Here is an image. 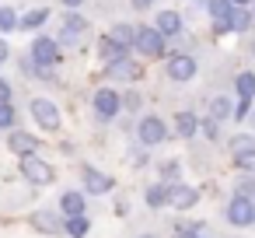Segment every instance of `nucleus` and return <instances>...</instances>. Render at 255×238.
<instances>
[{"instance_id":"34","label":"nucleus","mask_w":255,"mask_h":238,"mask_svg":"<svg viewBox=\"0 0 255 238\" xmlns=\"http://www.w3.org/2000/svg\"><path fill=\"white\" fill-rule=\"evenodd\" d=\"M238 193H241V196H255V182H252V179H241V182H238Z\"/></svg>"},{"instance_id":"32","label":"nucleus","mask_w":255,"mask_h":238,"mask_svg":"<svg viewBox=\"0 0 255 238\" xmlns=\"http://www.w3.org/2000/svg\"><path fill=\"white\" fill-rule=\"evenodd\" d=\"M255 109H252V98H241L238 105H234V119H248Z\"/></svg>"},{"instance_id":"43","label":"nucleus","mask_w":255,"mask_h":238,"mask_svg":"<svg viewBox=\"0 0 255 238\" xmlns=\"http://www.w3.org/2000/svg\"><path fill=\"white\" fill-rule=\"evenodd\" d=\"M143 238H154V235H143Z\"/></svg>"},{"instance_id":"1","label":"nucleus","mask_w":255,"mask_h":238,"mask_svg":"<svg viewBox=\"0 0 255 238\" xmlns=\"http://www.w3.org/2000/svg\"><path fill=\"white\" fill-rule=\"evenodd\" d=\"M227 221L234 224V228H252L255 224V196H234L231 203H227Z\"/></svg>"},{"instance_id":"10","label":"nucleus","mask_w":255,"mask_h":238,"mask_svg":"<svg viewBox=\"0 0 255 238\" xmlns=\"http://www.w3.org/2000/svg\"><path fill=\"white\" fill-rule=\"evenodd\" d=\"M196 203H199V189L182 186V182L168 186V207H175V210H189V207H196Z\"/></svg>"},{"instance_id":"6","label":"nucleus","mask_w":255,"mask_h":238,"mask_svg":"<svg viewBox=\"0 0 255 238\" xmlns=\"http://www.w3.org/2000/svg\"><path fill=\"white\" fill-rule=\"evenodd\" d=\"M32 119H35L42 130H56V126H60V109H56L49 98H32Z\"/></svg>"},{"instance_id":"17","label":"nucleus","mask_w":255,"mask_h":238,"mask_svg":"<svg viewBox=\"0 0 255 238\" xmlns=\"http://www.w3.org/2000/svg\"><path fill=\"white\" fill-rule=\"evenodd\" d=\"M60 210H63L67 217H81V214H84V193H74V189L63 193V196H60Z\"/></svg>"},{"instance_id":"45","label":"nucleus","mask_w":255,"mask_h":238,"mask_svg":"<svg viewBox=\"0 0 255 238\" xmlns=\"http://www.w3.org/2000/svg\"><path fill=\"white\" fill-rule=\"evenodd\" d=\"M252 14H255V4H252Z\"/></svg>"},{"instance_id":"27","label":"nucleus","mask_w":255,"mask_h":238,"mask_svg":"<svg viewBox=\"0 0 255 238\" xmlns=\"http://www.w3.org/2000/svg\"><path fill=\"white\" fill-rule=\"evenodd\" d=\"M14 119H18L14 105H11V102H0V130H11V126H14Z\"/></svg>"},{"instance_id":"26","label":"nucleus","mask_w":255,"mask_h":238,"mask_svg":"<svg viewBox=\"0 0 255 238\" xmlns=\"http://www.w3.org/2000/svg\"><path fill=\"white\" fill-rule=\"evenodd\" d=\"M234 165H238L241 172H252V175H255V147H252V151H238V154H234Z\"/></svg>"},{"instance_id":"38","label":"nucleus","mask_w":255,"mask_h":238,"mask_svg":"<svg viewBox=\"0 0 255 238\" xmlns=\"http://www.w3.org/2000/svg\"><path fill=\"white\" fill-rule=\"evenodd\" d=\"M60 4H63V7H67V11H77V7H81V4H84V0H60Z\"/></svg>"},{"instance_id":"15","label":"nucleus","mask_w":255,"mask_h":238,"mask_svg":"<svg viewBox=\"0 0 255 238\" xmlns=\"http://www.w3.org/2000/svg\"><path fill=\"white\" fill-rule=\"evenodd\" d=\"M105 77H112V81H133V77H140V67L126 56V60H119V63H109V67H105Z\"/></svg>"},{"instance_id":"24","label":"nucleus","mask_w":255,"mask_h":238,"mask_svg":"<svg viewBox=\"0 0 255 238\" xmlns=\"http://www.w3.org/2000/svg\"><path fill=\"white\" fill-rule=\"evenodd\" d=\"M164 203H168V186H150L147 189V207L150 210H161Z\"/></svg>"},{"instance_id":"44","label":"nucleus","mask_w":255,"mask_h":238,"mask_svg":"<svg viewBox=\"0 0 255 238\" xmlns=\"http://www.w3.org/2000/svg\"><path fill=\"white\" fill-rule=\"evenodd\" d=\"M252 123H255V112H252Z\"/></svg>"},{"instance_id":"18","label":"nucleus","mask_w":255,"mask_h":238,"mask_svg":"<svg viewBox=\"0 0 255 238\" xmlns=\"http://www.w3.org/2000/svg\"><path fill=\"white\" fill-rule=\"evenodd\" d=\"M32 224H35L39 231H46V235H60V231H63L60 217H56V214H46V210H35V214H32Z\"/></svg>"},{"instance_id":"13","label":"nucleus","mask_w":255,"mask_h":238,"mask_svg":"<svg viewBox=\"0 0 255 238\" xmlns=\"http://www.w3.org/2000/svg\"><path fill=\"white\" fill-rule=\"evenodd\" d=\"M7 147H11L18 158H28V154H35V151H39V140H35L32 133H25V130H11Z\"/></svg>"},{"instance_id":"2","label":"nucleus","mask_w":255,"mask_h":238,"mask_svg":"<svg viewBox=\"0 0 255 238\" xmlns=\"http://www.w3.org/2000/svg\"><path fill=\"white\" fill-rule=\"evenodd\" d=\"M136 137H140V144H143V147H157V144H164V140H168V126H164V119H161V116H143V119H140V126H136Z\"/></svg>"},{"instance_id":"35","label":"nucleus","mask_w":255,"mask_h":238,"mask_svg":"<svg viewBox=\"0 0 255 238\" xmlns=\"http://www.w3.org/2000/svg\"><path fill=\"white\" fill-rule=\"evenodd\" d=\"M213 32H217V35H227V32H234V28H231V21H213Z\"/></svg>"},{"instance_id":"25","label":"nucleus","mask_w":255,"mask_h":238,"mask_svg":"<svg viewBox=\"0 0 255 238\" xmlns=\"http://www.w3.org/2000/svg\"><path fill=\"white\" fill-rule=\"evenodd\" d=\"M46 18H49V11H46V7L28 11V14L21 18V28H25V32H28V28H39V25H46Z\"/></svg>"},{"instance_id":"41","label":"nucleus","mask_w":255,"mask_h":238,"mask_svg":"<svg viewBox=\"0 0 255 238\" xmlns=\"http://www.w3.org/2000/svg\"><path fill=\"white\" fill-rule=\"evenodd\" d=\"M147 4H154V0H133V7H147Z\"/></svg>"},{"instance_id":"29","label":"nucleus","mask_w":255,"mask_h":238,"mask_svg":"<svg viewBox=\"0 0 255 238\" xmlns=\"http://www.w3.org/2000/svg\"><path fill=\"white\" fill-rule=\"evenodd\" d=\"M21 21H18V14L11 11V7H0V32H14Z\"/></svg>"},{"instance_id":"9","label":"nucleus","mask_w":255,"mask_h":238,"mask_svg":"<svg viewBox=\"0 0 255 238\" xmlns=\"http://www.w3.org/2000/svg\"><path fill=\"white\" fill-rule=\"evenodd\" d=\"M196 70H199V67H196V60H192L189 53H175V56L168 60V77H171V81H192Z\"/></svg>"},{"instance_id":"12","label":"nucleus","mask_w":255,"mask_h":238,"mask_svg":"<svg viewBox=\"0 0 255 238\" xmlns=\"http://www.w3.org/2000/svg\"><path fill=\"white\" fill-rule=\"evenodd\" d=\"M98 53H102L105 67H109V63H119V60H126V56H129V46H123L116 35H102V39H98Z\"/></svg>"},{"instance_id":"11","label":"nucleus","mask_w":255,"mask_h":238,"mask_svg":"<svg viewBox=\"0 0 255 238\" xmlns=\"http://www.w3.org/2000/svg\"><path fill=\"white\" fill-rule=\"evenodd\" d=\"M81 179H84V193H91V196H105V193L116 186L105 172H98V168H91V165L81 172Z\"/></svg>"},{"instance_id":"4","label":"nucleus","mask_w":255,"mask_h":238,"mask_svg":"<svg viewBox=\"0 0 255 238\" xmlns=\"http://www.w3.org/2000/svg\"><path fill=\"white\" fill-rule=\"evenodd\" d=\"M133 49L136 53H143V56H164V35L157 32V28H136V42H133Z\"/></svg>"},{"instance_id":"5","label":"nucleus","mask_w":255,"mask_h":238,"mask_svg":"<svg viewBox=\"0 0 255 238\" xmlns=\"http://www.w3.org/2000/svg\"><path fill=\"white\" fill-rule=\"evenodd\" d=\"M32 60L39 67H56L60 63V39H49V35H39L32 42Z\"/></svg>"},{"instance_id":"14","label":"nucleus","mask_w":255,"mask_h":238,"mask_svg":"<svg viewBox=\"0 0 255 238\" xmlns=\"http://www.w3.org/2000/svg\"><path fill=\"white\" fill-rule=\"evenodd\" d=\"M154 28H157L164 39H175V35H182V14H178V11H161L157 21H154Z\"/></svg>"},{"instance_id":"20","label":"nucleus","mask_w":255,"mask_h":238,"mask_svg":"<svg viewBox=\"0 0 255 238\" xmlns=\"http://www.w3.org/2000/svg\"><path fill=\"white\" fill-rule=\"evenodd\" d=\"M234 91H238V98H255V74L252 70H241L234 77Z\"/></svg>"},{"instance_id":"33","label":"nucleus","mask_w":255,"mask_h":238,"mask_svg":"<svg viewBox=\"0 0 255 238\" xmlns=\"http://www.w3.org/2000/svg\"><path fill=\"white\" fill-rule=\"evenodd\" d=\"M199 228H203V224H189V228L182 224V228L175 231V238H199Z\"/></svg>"},{"instance_id":"31","label":"nucleus","mask_w":255,"mask_h":238,"mask_svg":"<svg viewBox=\"0 0 255 238\" xmlns=\"http://www.w3.org/2000/svg\"><path fill=\"white\" fill-rule=\"evenodd\" d=\"M255 147V137H234L231 140V154H238V151H252Z\"/></svg>"},{"instance_id":"3","label":"nucleus","mask_w":255,"mask_h":238,"mask_svg":"<svg viewBox=\"0 0 255 238\" xmlns=\"http://www.w3.org/2000/svg\"><path fill=\"white\" fill-rule=\"evenodd\" d=\"M21 175L32 182V186H49L53 179H56V172L42 161V158H35V154H28V158H21Z\"/></svg>"},{"instance_id":"8","label":"nucleus","mask_w":255,"mask_h":238,"mask_svg":"<svg viewBox=\"0 0 255 238\" xmlns=\"http://www.w3.org/2000/svg\"><path fill=\"white\" fill-rule=\"evenodd\" d=\"M88 32V21L81 14H67L63 18V28H60V46H77Z\"/></svg>"},{"instance_id":"37","label":"nucleus","mask_w":255,"mask_h":238,"mask_svg":"<svg viewBox=\"0 0 255 238\" xmlns=\"http://www.w3.org/2000/svg\"><path fill=\"white\" fill-rule=\"evenodd\" d=\"M0 102H11V84L0 77Z\"/></svg>"},{"instance_id":"36","label":"nucleus","mask_w":255,"mask_h":238,"mask_svg":"<svg viewBox=\"0 0 255 238\" xmlns=\"http://www.w3.org/2000/svg\"><path fill=\"white\" fill-rule=\"evenodd\" d=\"M203 130H206V137H210V140H217V119H206V123H203Z\"/></svg>"},{"instance_id":"30","label":"nucleus","mask_w":255,"mask_h":238,"mask_svg":"<svg viewBox=\"0 0 255 238\" xmlns=\"http://www.w3.org/2000/svg\"><path fill=\"white\" fill-rule=\"evenodd\" d=\"M178 175H182V165L178 161H164L161 165V179L164 182H178Z\"/></svg>"},{"instance_id":"16","label":"nucleus","mask_w":255,"mask_h":238,"mask_svg":"<svg viewBox=\"0 0 255 238\" xmlns=\"http://www.w3.org/2000/svg\"><path fill=\"white\" fill-rule=\"evenodd\" d=\"M196 130H199V119H196L192 112H175V133H178L182 140H192Z\"/></svg>"},{"instance_id":"23","label":"nucleus","mask_w":255,"mask_h":238,"mask_svg":"<svg viewBox=\"0 0 255 238\" xmlns=\"http://www.w3.org/2000/svg\"><path fill=\"white\" fill-rule=\"evenodd\" d=\"M252 21H255V14H252L248 7H234V18H231V28H234V32H248Z\"/></svg>"},{"instance_id":"39","label":"nucleus","mask_w":255,"mask_h":238,"mask_svg":"<svg viewBox=\"0 0 255 238\" xmlns=\"http://www.w3.org/2000/svg\"><path fill=\"white\" fill-rule=\"evenodd\" d=\"M7 56H11V49H7V42H4V39H0V63H4Z\"/></svg>"},{"instance_id":"22","label":"nucleus","mask_w":255,"mask_h":238,"mask_svg":"<svg viewBox=\"0 0 255 238\" xmlns=\"http://www.w3.org/2000/svg\"><path fill=\"white\" fill-rule=\"evenodd\" d=\"M88 228H91V221H88L84 214H81V217H67V221H63V231H67L70 238H84V235H88Z\"/></svg>"},{"instance_id":"21","label":"nucleus","mask_w":255,"mask_h":238,"mask_svg":"<svg viewBox=\"0 0 255 238\" xmlns=\"http://www.w3.org/2000/svg\"><path fill=\"white\" fill-rule=\"evenodd\" d=\"M210 116L220 123V119H234V105H231V98H224V95H217L213 102H210Z\"/></svg>"},{"instance_id":"19","label":"nucleus","mask_w":255,"mask_h":238,"mask_svg":"<svg viewBox=\"0 0 255 238\" xmlns=\"http://www.w3.org/2000/svg\"><path fill=\"white\" fill-rule=\"evenodd\" d=\"M206 11L213 21H231L234 18V4L231 0H206Z\"/></svg>"},{"instance_id":"7","label":"nucleus","mask_w":255,"mask_h":238,"mask_svg":"<svg viewBox=\"0 0 255 238\" xmlns=\"http://www.w3.org/2000/svg\"><path fill=\"white\" fill-rule=\"evenodd\" d=\"M91 102H95L98 119H116V116H119V105H123V102H119V95H116L112 88H98Z\"/></svg>"},{"instance_id":"28","label":"nucleus","mask_w":255,"mask_h":238,"mask_svg":"<svg viewBox=\"0 0 255 238\" xmlns=\"http://www.w3.org/2000/svg\"><path fill=\"white\" fill-rule=\"evenodd\" d=\"M109 35H116L123 46H133V42H136V28H129V25H116Z\"/></svg>"},{"instance_id":"42","label":"nucleus","mask_w":255,"mask_h":238,"mask_svg":"<svg viewBox=\"0 0 255 238\" xmlns=\"http://www.w3.org/2000/svg\"><path fill=\"white\" fill-rule=\"evenodd\" d=\"M252 56H255V39H252Z\"/></svg>"},{"instance_id":"40","label":"nucleus","mask_w":255,"mask_h":238,"mask_svg":"<svg viewBox=\"0 0 255 238\" xmlns=\"http://www.w3.org/2000/svg\"><path fill=\"white\" fill-rule=\"evenodd\" d=\"M234 7H248V4H255V0H231Z\"/></svg>"}]
</instances>
